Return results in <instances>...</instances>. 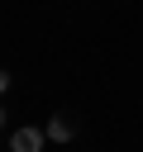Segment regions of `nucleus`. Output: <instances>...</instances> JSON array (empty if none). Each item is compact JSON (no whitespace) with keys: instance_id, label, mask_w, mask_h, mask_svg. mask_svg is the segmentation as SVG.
Segmentation results:
<instances>
[{"instance_id":"f257e3e1","label":"nucleus","mask_w":143,"mask_h":152,"mask_svg":"<svg viewBox=\"0 0 143 152\" xmlns=\"http://www.w3.org/2000/svg\"><path fill=\"white\" fill-rule=\"evenodd\" d=\"M10 147H14V152H38V147H43V133H38V128H14V133H10Z\"/></svg>"},{"instance_id":"f03ea898","label":"nucleus","mask_w":143,"mask_h":152,"mask_svg":"<svg viewBox=\"0 0 143 152\" xmlns=\"http://www.w3.org/2000/svg\"><path fill=\"white\" fill-rule=\"evenodd\" d=\"M48 138H52V142H67V138H72V124H67V119H52V124H48Z\"/></svg>"},{"instance_id":"7ed1b4c3","label":"nucleus","mask_w":143,"mask_h":152,"mask_svg":"<svg viewBox=\"0 0 143 152\" xmlns=\"http://www.w3.org/2000/svg\"><path fill=\"white\" fill-rule=\"evenodd\" d=\"M5 90H10V71H0V95H5Z\"/></svg>"}]
</instances>
